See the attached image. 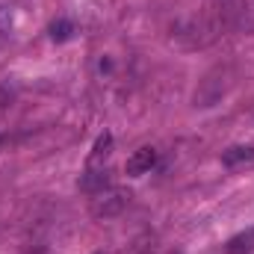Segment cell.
Wrapping results in <instances>:
<instances>
[{"label": "cell", "mask_w": 254, "mask_h": 254, "mask_svg": "<svg viewBox=\"0 0 254 254\" xmlns=\"http://www.w3.org/2000/svg\"><path fill=\"white\" fill-rule=\"evenodd\" d=\"M252 252H254V228L228 243V254H252Z\"/></svg>", "instance_id": "obj_5"}, {"label": "cell", "mask_w": 254, "mask_h": 254, "mask_svg": "<svg viewBox=\"0 0 254 254\" xmlns=\"http://www.w3.org/2000/svg\"><path fill=\"white\" fill-rule=\"evenodd\" d=\"M127 195L125 190H101V192H95V198H92V213L95 216H116L122 207L127 204Z\"/></svg>", "instance_id": "obj_1"}, {"label": "cell", "mask_w": 254, "mask_h": 254, "mask_svg": "<svg viewBox=\"0 0 254 254\" xmlns=\"http://www.w3.org/2000/svg\"><path fill=\"white\" fill-rule=\"evenodd\" d=\"M154 163H157V151H154L151 145H145V148H139V151L130 154L125 172L130 178H142V175H148V172L154 169Z\"/></svg>", "instance_id": "obj_2"}, {"label": "cell", "mask_w": 254, "mask_h": 254, "mask_svg": "<svg viewBox=\"0 0 254 254\" xmlns=\"http://www.w3.org/2000/svg\"><path fill=\"white\" fill-rule=\"evenodd\" d=\"M219 3H222V9H225V15H228V18L234 21V18H237V15L243 12V3H246V0H219Z\"/></svg>", "instance_id": "obj_7"}, {"label": "cell", "mask_w": 254, "mask_h": 254, "mask_svg": "<svg viewBox=\"0 0 254 254\" xmlns=\"http://www.w3.org/2000/svg\"><path fill=\"white\" fill-rule=\"evenodd\" d=\"M249 160H254L252 145H234V148H228V151L222 154V163H225V166H240V163H249Z\"/></svg>", "instance_id": "obj_4"}, {"label": "cell", "mask_w": 254, "mask_h": 254, "mask_svg": "<svg viewBox=\"0 0 254 254\" xmlns=\"http://www.w3.org/2000/svg\"><path fill=\"white\" fill-rule=\"evenodd\" d=\"M110 154H113V133H107V130H104V133L95 139V148H92V154H89V160H86V169H92V172L107 169Z\"/></svg>", "instance_id": "obj_3"}, {"label": "cell", "mask_w": 254, "mask_h": 254, "mask_svg": "<svg viewBox=\"0 0 254 254\" xmlns=\"http://www.w3.org/2000/svg\"><path fill=\"white\" fill-rule=\"evenodd\" d=\"M71 36H74V24H71L68 18H60V21L51 24V39H54V42H68Z\"/></svg>", "instance_id": "obj_6"}]
</instances>
